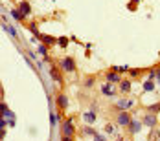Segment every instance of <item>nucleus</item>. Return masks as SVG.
Listing matches in <instances>:
<instances>
[{
	"mask_svg": "<svg viewBox=\"0 0 160 141\" xmlns=\"http://www.w3.org/2000/svg\"><path fill=\"white\" fill-rule=\"evenodd\" d=\"M147 112H151V114H158V112H160V103L149 105V106H147Z\"/></svg>",
	"mask_w": 160,
	"mask_h": 141,
	"instance_id": "nucleus-18",
	"label": "nucleus"
},
{
	"mask_svg": "<svg viewBox=\"0 0 160 141\" xmlns=\"http://www.w3.org/2000/svg\"><path fill=\"white\" fill-rule=\"evenodd\" d=\"M131 106H135V101H133V99H122V101H118V103H116L118 112H120V110H129Z\"/></svg>",
	"mask_w": 160,
	"mask_h": 141,
	"instance_id": "nucleus-6",
	"label": "nucleus"
},
{
	"mask_svg": "<svg viewBox=\"0 0 160 141\" xmlns=\"http://www.w3.org/2000/svg\"><path fill=\"white\" fill-rule=\"evenodd\" d=\"M155 79H157V70H151L147 75V81H155Z\"/></svg>",
	"mask_w": 160,
	"mask_h": 141,
	"instance_id": "nucleus-24",
	"label": "nucleus"
},
{
	"mask_svg": "<svg viewBox=\"0 0 160 141\" xmlns=\"http://www.w3.org/2000/svg\"><path fill=\"white\" fill-rule=\"evenodd\" d=\"M120 141H131V139H120Z\"/></svg>",
	"mask_w": 160,
	"mask_h": 141,
	"instance_id": "nucleus-31",
	"label": "nucleus"
},
{
	"mask_svg": "<svg viewBox=\"0 0 160 141\" xmlns=\"http://www.w3.org/2000/svg\"><path fill=\"white\" fill-rule=\"evenodd\" d=\"M39 53L44 57V61H46V62L50 61V57H48V50H46V46H44V44H41V46H39Z\"/></svg>",
	"mask_w": 160,
	"mask_h": 141,
	"instance_id": "nucleus-17",
	"label": "nucleus"
},
{
	"mask_svg": "<svg viewBox=\"0 0 160 141\" xmlns=\"http://www.w3.org/2000/svg\"><path fill=\"white\" fill-rule=\"evenodd\" d=\"M112 72H116V73H125V72H129V66H112Z\"/></svg>",
	"mask_w": 160,
	"mask_h": 141,
	"instance_id": "nucleus-20",
	"label": "nucleus"
},
{
	"mask_svg": "<svg viewBox=\"0 0 160 141\" xmlns=\"http://www.w3.org/2000/svg\"><path fill=\"white\" fill-rule=\"evenodd\" d=\"M50 123H52V125L57 123V116H55V114H50Z\"/></svg>",
	"mask_w": 160,
	"mask_h": 141,
	"instance_id": "nucleus-27",
	"label": "nucleus"
},
{
	"mask_svg": "<svg viewBox=\"0 0 160 141\" xmlns=\"http://www.w3.org/2000/svg\"><path fill=\"white\" fill-rule=\"evenodd\" d=\"M57 44L63 46V48H66V46H68V37H59V39H57Z\"/></svg>",
	"mask_w": 160,
	"mask_h": 141,
	"instance_id": "nucleus-22",
	"label": "nucleus"
},
{
	"mask_svg": "<svg viewBox=\"0 0 160 141\" xmlns=\"http://www.w3.org/2000/svg\"><path fill=\"white\" fill-rule=\"evenodd\" d=\"M39 39L42 40V44H44V46H53V44H57V39H55V37H52V35H41Z\"/></svg>",
	"mask_w": 160,
	"mask_h": 141,
	"instance_id": "nucleus-8",
	"label": "nucleus"
},
{
	"mask_svg": "<svg viewBox=\"0 0 160 141\" xmlns=\"http://www.w3.org/2000/svg\"><path fill=\"white\" fill-rule=\"evenodd\" d=\"M107 83H122L120 81V73H116V72H107Z\"/></svg>",
	"mask_w": 160,
	"mask_h": 141,
	"instance_id": "nucleus-10",
	"label": "nucleus"
},
{
	"mask_svg": "<svg viewBox=\"0 0 160 141\" xmlns=\"http://www.w3.org/2000/svg\"><path fill=\"white\" fill-rule=\"evenodd\" d=\"M61 141H72V138H70V136H63V138H61Z\"/></svg>",
	"mask_w": 160,
	"mask_h": 141,
	"instance_id": "nucleus-30",
	"label": "nucleus"
},
{
	"mask_svg": "<svg viewBox=\"0 0 160 141\" xmlns=\"http://www.w3.org/2000/svg\"><path fill=\"white\" fill-rule=\"evenodd\" d=\"M101 94H103V95H114V88L111 86V83L101 84Z\"/></svg>",
	"mask_w": 160,
	"mask_h": 141,
	"instance_id": "nucleus-11",
	"label": "nucleus"
},
{
	"mask_svg": "<svg viewBox=\"0 0 160 141\" xmlns=\"http://www.w3.org/2000/svg\"><path fill=\"white\" fill-rule=\"evenodd\" d=\"M131 121H133V117H131V114H129L127 110H120V112L116 114V123H118L120 127H129Z\"/></svg>",
	"mask_w": 160,
	"mask_h": 141,
	"instance_id": "nucleus-1",
	"label": "nucleus"
},
{
	"mask_svg": "<svg viewBox=\"0 0 160 141\" xmlns=\"http://www.w3.org/2000/svg\"><path fill=\"white\" fill-rule=\"evenodd\" d=\"M63 136H70V138L74 136V121H72V117L63 121Z\"/></svg>",
	"mask_w": 160,
	"mask_h": 141,
	"instance_id": "nucleus-3",
	"label": "nucleus"
},
{
	"mask_svg": "<svg viewBox=\"0 0 160 141\" xmlns=\"http://www.w3.org/2000/svg\"><path fill=\"white\" fill-rule=\"evenodd\" d=\"M85 121L87 123H94L96 121V112H87L85 114Z\"/></svg>",
	"mask_w": 160,
	"mask_h": 141,
	"instance_id": "nucleus-19",
	"label": "nucleus"
},
{
	"mask_svg": "<svg viewBox=\"0 0 160 141\" xmlns=\"http://www.w3.org/2000/svg\"><path fill=\"white\" fill-rule=\"evenodd\" d=\"M144 90H146V92H153V90H155V81H147V83L144 84Z\"/></svg>",
	"mask_w": 160,
	"mask_h": 141,
	"instance_id": "nucleus-21",
	"label": "nucleus"
},
{
	"mask_svg": "<svg viewBox=\"0 0 160 141\" xmlns=\"http://www.w3.org/2000/svg\"><path fill=\"white\" fill-rule=\"evenodd\" d=\"M129 75H131V77H138V75H140V70H138V68H135V70H129Z\"/></svg>",
	"mask_w": 160,
	"mask_h": 141,
	"instance_id": "nucleus-26",
	"label": "nucleus"
},
{
	"mask_svg": "<svg viewBox=\"0 0 160 141\" xmlns=\"http://www.w3.org/2000/svg\"><path fill=\"white\" fill-rule=\"evenodd\" d=\"M11 15H13V18H15V20H24V18H26V15H24L20 9H13V11H11Z\"/></svg>",
	"mask_w": 160,
	"mask_h": 141,
	"instance_id": "nucleus-14",
	"label": "nucleus"
},
{
	"mask_svg": "<svg viewBox=\"0 0 160 141\" xmlns=\"http://www.w3.org/2000/svg\"><path fill=\"white\" fill-rule=\"evenodd\" d=\"M2 29H4V31H7V33H9L11 37H15V39L18 37V33H17V29H15L13 26H9V24H6V22L2 24Z\"/></svg>",
	"mask_w": 160,
	"mask_h": 141,
	"instance_id": "nucleus-12",
	"label": "nucleus"
},
{
	"mask_svg": "<svg viewBox=\"0 0 160 141\" xmlns=\"http://www.w3.org/2000/svg\"><path fill=\"white\" fill-rule=\"evenodd\" d=\"M92 84H94V77H88L85 81V88H92Z\"/></svg>",
	"mask_w": 160,
	"mask_h": 141,
	"instance_id": "nucleus-25",
	"label": "nucleus"
},
{
	"mask_svg": "<svg viewBox=\"0 0 160 141\" xmlns=\"http://www.w3.org/2000/svg\"><path fill=\"white\" fill-rule=\"evenodd\" d=\"M105 132H107V134H112V132H114V130H112V125H107V127H105Z\"/></svg>",
	"mask_w": 160,
	"mask_h": 141,
	"instance_id": "nucleus-29",
	"label": "nucleus"
},
{
	"mask_svg": "<svg viewBox=\"0 0 160 141\" xmlns=\"http://www.w3.org/2000/svg\"><path fill=\"white\" fill-rule=\"evenodd\" d=\"M17 9H20V11H22V13H24L26 17H28V15H31V6H29V4H28L26 0H20V2H18V7H17Z\"/></svg>",
	"mask_w": 160,
	"mask_h": 141,
	"instance_id": "nucleus-7",
	"label": "nucleus"
},
{
	"mask_svg": "<svg viewBox=\"0 0 160 141\" xmlns=\"http://www.w3.org/2000/svg\"><path fill=\"white\" fill-rule=\"evenodd\" d=\"M28 29H29V31H31L35 37H41V33H39V28H37V24H35V22H29V24H28Z\"/></svg>",
	"mask_w": 160,
	"mask_h": 141,
	"instance_id": "nucleus-15",
	"label": "nucleus"
},
{
	"mask_svg": "<svg viewBox=\"0 0 160 141\" xmlns=\"http://www.w3.org/2000/svg\"><path fill=\"white\" fill-rule=\"evenodd\" d=\"M50 75H52V79H53V81H57V83H61V81H63V79H61V75H59V70H57V68H52V70H50Z\"/></svg>",
	"mask_w": 160,
	"mask_h": 141,
	"instance_id": "nucleus-16",
	"label": "nucleus"
},
{
	"mask_svg": "<svg viewBox=\"0 0 160 141\" xmlns=\"http://www.w3.org/2000/svg\"><path fill=\"white\" fill-rule=\"evenodd\" d=\"M94 141H107V139H105L103 136H100V134L96 132V134H94Z\"/></svg>",
	"mask_w": 160,
	"mask_h": 141,
	"instance_id": "nucleus-28",
	"label": "nucleus"
},
{
	"mask_svg": "<svg viewBox=\"0 0 160 141\" xmlns=\"http://www.w3.org/2000/svg\"><path fill=\"white\" fill-rule=\"evenodd\" d=\"M142 125H144L142 121H138V119H135V117H133V121L129 123V127H127V128H129V132L135 136V134H138V132L142 130Z\"/></svg>",
	"mask_w": 160,
	"mask_h": 141,
	"instance_id": "nucleus-5",
	"label": "nucleus"
},
{
	"mask_svg": "<svg viewBox=\"0 0 160 141\" xmlns=\"http://www.w3.org/2000/svg\"><path fill=\"white\" fill-rule=\"evenodd\" d=\"M59 66H61V70H63V72H70V73H72V72H76V62H74V59H72V57H64V59L61 61V64H59Z\"/></svg>",
	"mask_w": 160,
	"mask_h": 141,
	"instance_id": "nucleus-2",
	"label": "nucleus"
},
{
	"mask_svg": "<svg viewBox=\"0 0 160 141\" xmlns=\"http://www.w3.org/2000/svg\"><path fill=\"white\" fill-rule=\"evenodd\" d=\"M142 123H144L146 127H149V128H153V127L157 125V114H151V112H147V114L144 116V119H142Z\"/></svg>",
	"mask_w": 160,
	"mask_h": 141,
	"instance_id": "nucleus-4",
	"label": "nucleus"
},
{
	"mask_svg": "<svg viewBox=\"0 0 160 141\" xmlns=\"http://www.w3.org/2000/svg\"><path fill=\"white\" fill-rule=\"evenodd\" d=\"M83 132H85L87 136H94V134H96V130H94L92 127H87V128H83Z\"/></svg>",
	"mask_w": 160,
	"mask_h": 141,
	"instance_id": "nucleus-23",
	"label": "nucleus"
},
{
	"mask_svg": "<svg viewBox=\"0 0 160 141\" xmlns=\"http://www.w3.org/2000/svg\"><path fill=\"white\" fill-rule=\"evenodd\" d=\"M57 106H59L61 110H64V108L68 106V97H66L64 94H59V95H57Z\"/></svg>",
	"mask_w": 160,
	"mask_h": 141,
	"instance_id": "nucleus-9",
	"label": "nucleus"
},
{
	"mask_svg": "<svg viewBox=\"0 0 160 141\" xmlns=\"http://www.w3.org/2000/svg\"><path fill=\"white\" fill-rule=\"evenodd\" d=\"M120 92H122V94L131 92V81H127V79H125V81H122V83H120Z\"/></svg>",
	"mask_w": 160,
	"mask_h": 141,
	"instance_id": "nucleus-13",
	"label": "nucleus"
}]
</instances>
